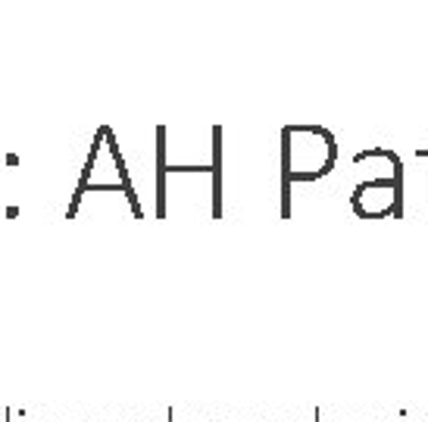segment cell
<instances>
[{"instance_id": "2", "label": "cell", "mask_w": 428, "mask_h": 422, "mask_svg": "<svg viewBox=\"0 0 428 422\" xmlns=\"http://www.w3.org/2000/svg\"><path fill=\"white\" fill-rule=\"evenodd\" d=\"M91 191H113V194H122L132 207V216L135 219H144V210H141V200L135 194V185H132V176H128V166H126V157H122L119 144H116V132L110 126H100L94 132V141H91V150H88V159L82 166V179L75 185V194H72V203L66 210L69 219L78 216V207H82V198Z\"/></svg>"}, {"instance_id": "10", "label": "cell", "mask_w": 428, "mask_h": 422, "mask_svg": "<svg viewBox=\"0 0 428 422\" xmlns=\"http://www.w3.org/2000/svg\"><path fill=\"white\" fill-rule=\"evenodd\" d=\"M137 422H150V419H137Z\"/></svg>"}, {"instance_id": "16", "label": "cell", "mask_w": 428, "mask_h": 422, "mask_svg": "<svg viewBox=\"0 0 428 422\" xmlns=\"http://www.w3.org/2000/svg\"><path fill=\"white\" fill-rule=\"evenodd\" d=\"M419 422H428V419H419Z\"/></svg>"}, {"instance_id": "14", "label": "cell", "mask_w": 428, "mask_h": 422, "mask_svg": "<svg viewBox=\"0 0 428 422\" xmlns=\"http://www.w3.org/2000/svg\"><path fill=\"white\" fill-rule=\"evenodd\" d=\"M235 422H244V419H235Z\"/></svg>"}, {"instance_id": "15", "label": "cell", "mask_w": 428, "mask_h": 422, "mask_svg": "<svg viewBox=\"0 0 428 422\" xmlns=\"http://www.w3.org/2000/svg\"><path fill=\"white\" fill-rule=\"evenodd\" d=\"M110 422H119V419H110Z\"/></svg>"}, {"instance_id": "17", "label": "cell", "mask_w": 428, "mask_h": 422, "mask_svg": "<svg viewBox=\"0 0 428 422\" xmlns=\"http://www.w3.org/2000/svg\"><path fill=\"white\" fill-rule=\"evenodd\" d=\"M394 422H401V419H394Z\"/></svg>"}, {"instance_id": "9", "label": "cell", "mask_w": 428, "mask_h": 422, "mask_svg": "<svg viewBox=\"0 0 428 422\" xmlns=\"http://www.w3.org/2000/svg\"><path fill=\"white\" fill-rule=\"evenodd\" d=\"M72 422H88V419H72Z\"/></svg>"}, {"instance_id": "7", "label": "cell", "mask_w": 428, "mask_h": 422, "mask_svg": "<svg viewBox=\"0 0 428 422\" xmlns=\"http://www.w3.org/2000/svg\"><path fill=\"white\" fill-rule=\"evenodd\" d=\"M13 422H25V416H23V413H19V419H13Z\"/></svg>"}, {"instance_id": "11", "label": "cell", "mask_w": 428, "mask_h": 422, "mask_svg": "<svg viewBox=\"0 0 428 422\" xmlns=\"http://www.w3.org/2000/svg\"><path fill=\"white\" fill-rule=\"evenodd\" d=\"M41 422H54V419H41Z\"/></svg>"}, {"instance_id": "6", "label": "cell", "mask_w": 428, "mask_h": 422, "mask_svg": "<svg viewBox=\"0 0 428 422\" xmlns=\"http://www.w3.org/2000/svg\"><path fill=\"white\" fill-rule=\"evenodd\" d=\"M313 422H331V419H322V416H319V410H316V419Z\"/></svg>"}, {"instance_id": "13", "label": "cell", "mask_w": 428, "mask_h": 422, "mask_svg": "<svg viewBox=\"0 0 428 422\" xmlns=\"http://www.w3.org/2000/svg\"><path fill=\"white\" fill-rule=\"evenodd\" d=\"M213 422H222V419H213Z\"/></svg>"}, {"instance_id": "3", "label": "cell", "mask_w": 428, "mask_h": 422, "mask_svg": "<svg viewBox=\"0 0 428 422\" xmlns=\"http://www.w3.org/2000/svg\"><path fill=\"white\" fill-rule=\"evenodd\" d=\"M350 207L360 219H401L403 216V176H375L353 188Z\"/></svg>"}, {"instance_id": "12", "label": "cell", "mask_w": 428, "mask_h": 422, "mask_svg": "<svg viewBox=\"0 0 428 422\" xmlns=\"http://www.w3.org/2000/svg\"><path fill=\"white\" fill-rule=\"evenodd\" d=\"M269 422H281V419H269Z\"/></svg>"}, {"instance_id": "5", "label": "cell", "mask_w": 428, "mask_h": 422, "mask_svg": "<svg viewBox=\"0 0 428 422\" xmlns=\"http://www.w3.org/2000/svg\"><path fill=\"white\" fill-rule=\"evenodd\" d=\"M419 157H422V159H425V163H428V144H425V147H422V150H419Z\"/></svg>"}, {"instance_id": "1", "label": "cell", "mask_w": 428, "mask_h": 422, "mask_svg": "<svg viewBox=\"0 0 428 422\" xmlns=\"http://www.w3.org/2000/svg\"><path fill=\"white\" fill-rule=\"evenodd\" d=\"M338 163V141L325 126L281 128V216H291V185L319 181Z\"/></svg>"}, {"instance_id": "8", "label": "cell", "mask_w": 428, "mask_h": 422, "mask_svg": "<svg viewBox=\"0 0 428 422\" xmlns=\"http://www.w3.org/2000/svg\"><path fill=\"white\" fill-rule=\"evenodd\" d=\"M294 422H313V419H294Z\"/></svg>"}, {"instance_id": "4", "label": "cell", "mask_w": 428, "mask_h": 422, "mask_svg": "<svg viewBox=\"0 0 428 422\" xmlns=\"http://www.w3.org/2000/svg\"><path fill=\"white\" fill-rule=\"evenodd\" d=\"M166 419H169V422H181V419L176 416V410H166Z\"/></svg>"}]
</instances>
